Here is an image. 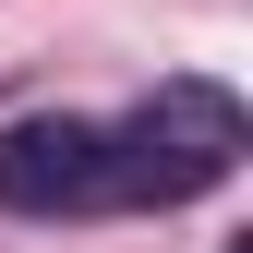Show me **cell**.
I'll list each match as a JSON object with an SVG mask.
<instances>
[{
	"instance_id": "cell-2",
	"label": "cell",
	"mask_w": 253,
	"mask_h": 253,
	"mask_svg": "<svg viewBox=\"0 0 253 253\" xmlns=\"http://www.w3.org/2000/svg\"><path fill=\"white\" fill-rule=\"evenodd\" d=\"M0 217H109V121H12L0 133Z\"/></svg>"
},
{
	"instance_id": "cell-1",
	"label": "cell",
	"mask_w": 253,
	"mask_h": 253,
	"mask_svg": "<svg viewBox=\"0 0 253 253\" xmlns=\"http://www.w3.org/2000/svg\"><path fill=\"white\" fill-rule=\"evenodd\" d=\"M241 145H253V121L229 84L169 73L133 121H109V205H193L241 169Z\"/></svg>"
}]
</instances>
